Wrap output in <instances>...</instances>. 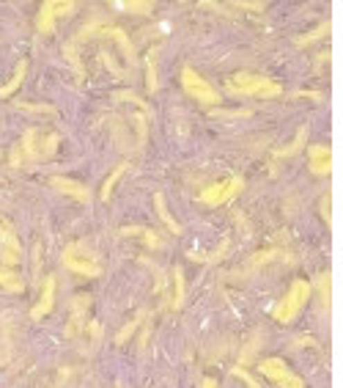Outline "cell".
<instances>
[{"label":"cell","instance_id":"ffe728a7","mask_svg":"<svg viewBox=\"0 0 343 388\" xmlns=\"http://www.w3.org/2000/svg\"><path fill=\"white\" fill-rule=\"evenodd\" d=\"M184 306V273L176 267L173 270V309Z\"/></svg>","mask_w":343,"mask_h":388},{"label":"cell","instance_id":"ac0fdd59","mask_svg":"<svg viewBox=\"0 0 343 388\" xmlns=\"http://www.w3.org/2000/svg\"><path fill=\"white\" fill-rule=\"evenodd\" d=\"M0 287L8 289V292H19V289H22V278H19L11 267L0 264Z\"/></svg>","mask_w":343,"mask_h":388},{"label":"cell","instance_id":"ba28073f","mask_svg":"<svg viewBox=\"0 0 343 388\" xmlns=\"http://www.w3.org/2000/svg\"><path fill=\"white\" fill-rule=\"evenodd\" d=\"M308 152H310V171H313L316 176H327V174H333L335 157H333V149H330V146H324V144H313Z\"/></svg>","mask_w":343,"mask_h":388},{"label":"cell","instance_id":"4316f807","mask_svg":"<svg viewBox=\"0 0 343 388\" xmlns=\"http://www.w3.org/2000/svg\"><path fill=\"white\" fill-rule=\"evenodd\" d=\"M121 8L124 11H135V14H151L154 11V3H121Z\"/></svg>","mask_w":343,"mask_h":388},{"label":"cell","instance_id":"d6986e66","mask_svg":"<svg viewBox=\"0 0 343 388\" xmlns=\"http://www.w3.org/2000/svg\"><path fill=\"white\" fill-rule=\"evenodd\" d=\"M143 319H146V311H137V317H135V319H130V322H127V325L121 328V333L116 336V344H127V341H130V339L135 336V330H137V328L143 325Z\"/></svg>","mask_w":343,"mask_h":388},{"label":"cell","instance_id":"2e32d148","mask_svg":"<svg viewBox=\"0 0 343 388\" xmlns=\"http://www.w3.org/2000/svg\"><path fill=\"white\" fill-rule=\"evenodd\" d=\"M154 207H157V212H159V218H162V223L170 229L173 234H182V226L173 221V215L168 212V207H165V199H162V193H157L154 196Z\"/></svg>","mask_w":343,"mask_h":388},{"label":"cell","instance_id":"1f68e13d","mask_svg":"<svg viewBox=\"0 0 343 388\" xmlns=\"http://www.w3.org/2000/svg\"><path fill=\"white\" fill-rule=\"evenodd\" d=\"M99 58H102V64H105V67H107V69H110L113 75H118V78H124V72H121V69H118V64H116V61L110 58V53H99Z\"/></svg>","mask_w":343,"mask_h":388},{"label":"cell","instance_id":"8fae6325","mask_svg":"<svg viewBox=\"0 0 343 388\" xmlns=\"http://www.w3.org/2000/svg\"><path fill=\"white\" fill-rule=\"evenodd\" d=\"M88 306H91V301L85 295H77L71 301V322L67 325V336H77L80 333V328L85 325V311H88Z\"/></svg>","mask_w":343,"mask_h":388},{"label":"cell","instance_id":"30bf717a","mask_svg":"<svg viewBox=\"0 0 343 388\" xmlns=\"http://www.w3.org/2000/svg\"><path fill=\"white\" fill-rule=\"evenodd\" d=\"M53 187H55L58 193L69 196V199H74V201H82V204H88V201H91V190H88L85 185L74 182V179H67V176H53Z\"/></svg>","mask_w":343,"mask_h":388},{"label":"cell","instance_id":"83f0119b","mask_svg":"<svg viewBox=\"0 0 343 388\" xmlns=\"http://www.w3.org/2000/svg\"><path fill=\"white\" fill-rule=\"evenodd\" d=\"M277 388H305V383H302L294 372H288L285 378H280V380H277Z\"/></svg>","mask_w":343,"mask_h":388},{"label":"cell","instance_id":"277c9868","mask_svg":"<svg viewBox=\"0 0 343 388\" xmlns=\"http://www.w3.org/2000/svg\"><path fill=\"white\" fill-rule=\"evenodd\" d=\"M310 301V284L308 281H302V278H297L291 287H288V292L283 295V301L277 303V309H274V319L277 322H291L302 306Z\"/></svg>","mask_w":343,"mask_h":388},{"label":"cell","instance_id":"8992f818","mask_svg":"<svg viewBox=\"0 0 343 388\" xmlns=\"http://www.w3.org/2000/svg\"><path fill=\"white\" fill-rule=\"evenodd\" d=\"M242 187H245V179L242 176H231L225 185H211V187L201 190V201H204L206 207H220V204L231 201L234 196H239Z\"/></svg>","mask_w":343,"mask_h":388},{"label":"cell","instance_id":"e575fe53","mask_svg":"<svg viewBox=\"0 0 343 388\" xmlns=\"http://www.w3.org/2000/svg\"><path fill=\"white\" fill-rule=\"evenodd\" d=\"M239 8H247V11H264V3H236Z\"/></svg>","mask_w":343,"mask_h":388},{"label":"cell","instance_id":"5bb4252c","mask_svg":"<svg viewBox=\"0 0 343 388\" xmlns=\"http://www.w3.org/2000/svg\"><path fill=\"white\" fill-rule=\"evenodd\" d=\"M25 72H28V61L22 58V61H17V69H14L11 80H8L6 85H0V96H11V94L19 88V83L25 80Z\"/></svg>","mask_w":343,"mask_h":388},{"label":"cell","instance_id":"603a6c76","mask_svg":"<svg viewBox=\"0 0 343 388\" xmlns=\"http://www.w3.org/2000/svg\"><path fill=\"white\" fill-rule=\"evenodd\" d=\"M305 141H308V130H299V133H297V141H294L288 149H280L277 157H294L302 146H305Z\"/></svg>","mask_w":343,"mask_h":388},{"label":"cell","instance_id":"e0dca14e","mask_svg":"<svg viewBox=\"0 0 343 388\" xmlns=\"http://www.w3.org/2000/svg\"><path fill=\"white\" fill-rule=\"evenodd\" d=\"M55 8H53V3H44L42 6V11H39V31L42 33H53L55 31Z\"/></svg>","mask_w":343,"mask_h":388},{"label":"cell","instance_id":"4dcf8cb0","mask_svg":"<svg viewBox=\"0 0 343 388\" xmlns=\"http://www.w3.org/2000/svg\"><path fill=\"white\" fill-rule=\"evenodd\" d=\"M231 372H234V378L245 380V383H247V388H261L258 383H256V380H253V378H250V372H247V369H242V366H234Z\"/></svg>","mask_w":343,"mask_h":388},{"label":"cell","instance_id":"7402d4cb","mask_svg":"<svg viewBox=\"0 0 343 388\" xmlns=\"http://www.w3.org/2000/svg\"><path fill=\"white\" fill-rule=\"evenodd\" d=\"M124 171H127V165H118V168H116V171H113V174H110L107 179H105V187H102V199H105V201L110 199V193H113L116 182H118V179L124 176Z\"/></svg>","mask_w":343,"mask_h":388},{"label":"cell","instance_id":"52a82bcc","mask_svg":"<svg viewBox=\"0 0 343 388\" xmlns=\"http://www.w3.org/2000/svg\"><path fill=\"white\" fill-rule=\"evenodd\" d=\"M19 262H22V245H19V239L14 237L8 223H0V264L14 267Z\"/></svg>","mask_w":343,"mask_h":388},{"label":"cell","instance_id":"836d02e7","mask_svg":"<svg viewBox=\"0 0 343 388\" xmlns=\"http://www.w3.org/2000/svg\"><path fill=\"white\" fill-rule=\"evenodd\" d=\"M22 110H30V113H55L50 105H28V102H19Z\"/></svg>","mask_w":343,"mask_h":388},{"label":"cell","instance_id":"3957f363","mask_svg":"<svg viewBox=\"0 0 343 388\" xmlns=\"http://www.w3.org/2000/svg\"><path fill=\"white\" fill-rule=\"evenodd\" d=\"M58 144H61V138L55 133L42 135L36 127H30V130H25L22 144L17 149H19V155H25V160H44V157H53Z\"/></svg>","mask_w":343,"mask_h":388},{"label":"cell","instance_id":"4fadbf2b","mask_svg":"<svg viewBox=\"0 0 343 388\" xmlns=\"http://www.w3.org/2000/svg\"><path fill=\"white\" fill-rule=\"evenodd\" d=\"M258 372L261 375H267L270 380H280V378H285L288 375V366H285V361L283 358H264V361H258Z\"/></svg>","mask_w":343,"mask_h":388},{"label":"cell","instance_id":"7a4b0ae2","mask_svg":"<svg viewBox=\"0 0 343 388\" xmlns=\"http://www.w3.org/2000/svg\"><path fill=\"white\" fill-rule=\"evenodd\" d=\"M64 264L71 273L85 276V278H99L102 276V264H99L96 253L88 248V242H71L64 251Z\"/></svg>","mask_w":343,"mask_h":388},{"label":"cell","instance_id":"484cf974","mask_svg":"<svg viewBox=\"0 0 343 388\" xmlns=\"http://www.w3.org/2000/svg\"><path fill=\"white\" fill-rule=\"evenodd\" d=\"M330 31H333V22H324V25H319L316 31H310L308 36H302V39H299V44H310V42H319V39H322L324 33H330Z\"/></svg>","mask_w":343,"mask_h":388},{"label":"cell","instance_id":"d6a6232c","mask_svg":"<svg viewBox=\"0 0 343 388\" xmlns=\"http://www.w3.org/2000/svg\"><path fill=\"white\" fill-rule=\"evenodd\" d=\"M53 8H55V17H67V14H71L77 6H74L71 0H64V3H53Z\"/></svg>","mask_w":343,"mask_h":388},{"label":"cell","instance_id":"d4e9b609","mask_svg":"<svg viewBox=\"0 0 343 388\" xmlns=\"http://www.w3.org/2000/svg\"><path fill=\"white\" fill-rule=\"evenodd\" d=\"M258 347H261V344H258V336H256V339L242 350V355H239V366H250L253 358H256V350H258Z\"/></svg>","mask_w":343,"mask_h":388},{"label":"cell","instance_id":"7c38bea8","mask_svg":"<svg viewBox=\"0 0 343 388\" xmlns=\"http://www.w3.org/2000/svg\"><path fill=\"white\" fill-rule=\"evenodd\" d=\"M96 33H102V36H110V39H116L118 42V47L124 50V56H127V61L130 64H135V44L130 42V36L121 31V28H116V25H107V28H96Z\"/></svg>","mask_w":343,"mask_h":388},{"label":"cell","instance_id":"6da1fadb","mask_svg":"<svg viewBox=\"0 0 343 388\" xmlns=\"http://www.w3.org/2000/svg\"><path fill=\"white\" fill-rule=\"evenodd\" d=\"M228 91L236 96H261V99H272L280 94V85L270 78L261 75H250V72H239L228 83Z\"/></svg>","mask_w":343,"mask_h":388},{"label":"cell","instance_id":"5b68a950","mask_svg":"<svg viewBox=\"0 0 343 388\" xmlns=\"http://www.w3.org/2000/svg\"><path fill=\"white\" fill-rule=\"evenodd\" d=\"M182 85H184V91H187L193 99H198V102H204V105H217V102H220V94L209 85V80H204L195 69H190V67L182 69Z\"/></svg>","mask_w":343,"mask_h":388},{"label":"cell","instance_id":"44dd1931","mask_svg":"<svg viewBox=\"0 0 343 388\" xmlns=\"http://www.w3.org/2000/svg\"><path fill=\"white\" fill-rule=\"evenodd\" d=\"M319 292H322V309L327 311L330 309V303H333V276H330V273H324V276L319 278Z\"/></svg>","mask_w":343,"mask_h":388},{"label":"cell","instance_id":"d590c367","mask_svg":"<svg viewBox=\"0 0 343 388\" xmlns=\"http://www.w3.org/2000/svg\"><path fill=\"white\" fill-rule=\"evenodd\" d=\"M201 388H217V380H211V378H206L204 383H201Z\"/></svg>","mask_w":343,"mask_h":388},{"label":"cell","instance_id":"9a60e30c","mask_svg":"<svg viewBox=\"0 0 343 388\" xmlns=\"http://www.w3.org/2000/svg\"><path fill=\"white\" fill-rule=\"evenodd\" d=\"M121 234L124 237H140L148 248H162V239L157 237V232H151V229H140V226L132 229V226H127V229H121Z\"/></svg>","mask_w":343,"mask_h":388},{"label":"cell","instance_id":"9c48e42d","mask_svg":"<svg viewBox=\"0 0 343 388\" xmlns=\"http://www.w3.org/2000/svg\"><path fill=\"white\" fill-rule=\"evenodd\" d=\"M55 306V276H47V281H44V287H42V298H39V303L33 306L30 311V319H44L50 311Z\"/></svg>","mask_w":343,"mask_h":388},{"label":"cell","instance_id":"f1b7e54d","mask_svg":"<svg viewBox=\"0 0 343 388\" xmlns=\"http://www.w3.org/2000/svg\"><path fill=\"white\" fill-rule=\"evenodd\" d=\"M135 127H137V146H143L146 144V116L143 113H135Z\"/></svg>","mask_w":343,"mask_h":388},{"label":"cell","instance_id":"f546056e","mask_svg":"<svg viewBox=\"0 0 343 388\" xmlns=\"http://www.w3.org/2000/svg\"><path fill=\"white\" fill-rule=\"evenodd\" d=\"M74 47H77V44L71 42V44H67V50H64V53H67V58H69V61H71V67H74V72H77V75L82 78V67H80V61H77V50H74Z\"/></svg>","mask_w":343,"mask_h":388},{"label":"cell","instance_id":"cb8c5ba5","mask_svg":"<svg viewBox=\"0 0 343 388\" xmlns=\"http://www.w3.org/2000/svg\"><path fill=\"white\" fill-rule=\"evenodd\" d=\"M154 58H157V53L151 50V56H148V61H146V69H148V94H157V88H159V80H157V67H154Z\"/></svg>","mask_w":343,"mask_h":388}]
</instances>
